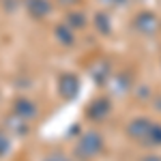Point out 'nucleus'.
I'll return each mask as SVG.
<instances>
[{
  "mask_svg": "<svg viewBox=\"0 0 161 161\" xmlns=\"http://www.w3.org/2000/svg\"><path fill=\"white\" fill-rule=\"evenodd\" d=\"M7 146H9V142H7V140H4V137L0 136V155H2V153H4V150H7Z\"/></svg>",
  "mask_w": 161,
  "mask_h": 161,
  "instance_id": "obj_3",
  "label": "nucleus"
},
{
  "mask_svg": "<svg viewBox=\"0 0 161 161\" xmlns=\"http://www.w3.org/2000/svg\"><path fill=\"white\" fill-rule=\"evenodd\" d=\"M50 161H62V159H60V157H52Z\"/></svg>",
  "mask_w": 161,
  "mask_h": 161,
  "instance_id": "obj_4",
  "label": "nucleus"
},
{
  "mask_svg": "<svg viewBox=\"0 0 161 161\" xmlns=\"http://www.w3.org/2000/svg\"><path fill=\"white\" fill-rule=\"evenodd\" d=\"M15 110H17V114H19V116H24V118H28V116H35V108H32L28 101H19V103L15 105Z\"/></svg>",
  "mask_w": 161,
  "mask_h": 161,
  "instance_id": "obj_1",
  "label": "nucleus"
},
{
  "mask_svg": "<svg viewBox=\"0 0 161 161\" xmlns=\"http://www.w3.org/2000/svg\"><path fill=\"white\" fill-rule=\"evenodd\" d=\"M62 92L64 95H73L75 92V80L73 77H62Z\"/></svg>",
  "mask_w": 161,
  "mask_h": 161,
  "instance_id": "obj_2",
  "label": "nucleus"
}]
</instances>
